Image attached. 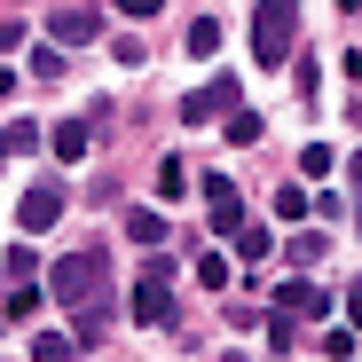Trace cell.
Returning <instances> with one entry per match:
<instances>
[{
  "label": "cell",
  "mask_w": 362,
  "mask_h": 362,
  "mask_svg": "<svg viewBox=\"0 0 362 362\" xmlns=\"http://www.w3.org/2000/svg\"><path fill=\"white\" fill-rule=\"evenodd\" d=\"M291 47H299V0H260V16H252V64L284 71Z\"/></svg>",
  "instance_id": "6da1fadb"
},
{
  "label": "cell",
  "mask_w": 362,
  "mask_h": 362,
  "mask_svg": "<svg viewBox=\"0 0 362 362\" xmlns=\"http://www.w3.org/2000/svg\"><path fill=\"white\" fill-rule=\"evenodd\" d=\"M47 299H55V308H95V299H110L103 291V260L95 252H71V260H55V276H47Z\"/></svg>",
  "instance_id": "7a4b0ae2"
},
{
  "label": "cell",
  "mask_w": 362,
  "mask_h": 362,
  "mask_svg": "<svg viewBox=\"0 0 362 362\" xmlns=\"http://www.w3.org/2000/svg\"><path fill=\"white\" fill-rule=\"evenodd\" d=\"M134 323H142V331H173V284H165V260L134 276Z\"/></svg>",
  "instance_id": "3957f363"
},
{
  "label": "cell",
  "mask_w": 362,
  "mask_h": 362,
  "mask_svg": "<svg viewBox=\"0 0 362 362\" xmlns=\"http://www.w3.org/2000/svg\"><path fill=\"white\" fill-rule=\"evenodd\" d=\"M228 110H245V87H236V79H213V87H189V95H181V118H189V127L228 118Z\"/></svg>",
  "instance_id": "277c9868"
},
{
  "label": "cell",
  "mask_w": 362,
  "mask_h": 362,
  "mask_svg": "<svg viewBox=\"0 0 362 362\" xmlns=\"http://www.w3.org/2000/svg\"><path fill=\"white\" fill-rule=\"evenodd\" d=\"M55 221H64V181H32L24 205H16V228L40 236V228H55Z\"/></svg>",
  "instance_id": "5b68a950"
},
{
  "label": "cell",
  "mask_w": 362,
  "mask_h": 362,
  "mask_svg": "<svg viewBox=\"0 0 362 362\" xmlns=\"http://www.w3.org/2000/svg\"><path fill=\"white\" fill-rule=\"evenodd\" d=\"M276 315H291V323H323V315H331V291L299 276V284H284V291H276Z\"/></svg>",
  "instance_id": "8992f818"
},
{
  "label": "cell",
  "mask_w": 362,
  "mask_h": 362,
  "mask_svg": "<svg viewBox=\"0 0 362 362\" xmlns=\"http://www.w3.org/2000/svg\"><path fill=\"white\" fill-rule=\"evenodd\" d=\"M47 150H55V165H79V158L95 150V118H64V127H47Z\"/></svg>",
  "instance_id": "52a82bcc"
},
{
  "label": "cell",
  "mask_w": 362,
  "mask_h": 362,
  "mask_svg": "<svg viewBox=\"0 0 362 362\" xmlns=\"http://www.w3.org/2000/svg\"><path fill=\"white\" fill-rule=\"evenodd\" d=\"M95 32H103L95 8H55V16H47V40H55V47H87Z\"/></svg>",
  "instance_id": "ba28073f"
},
{
  "label": "cell",
  "mask_w": 362,
  "mask_h": 362,
  "mask_svg": "<svg viewBox=\"0 0 362 362\" xmlns=\"http://www.w3.org/2000/svg\"><path fill=\"white\" fill-rule=\"evenodd\" d=\"M205 205H213V228H221V236H236V228H245V197H236L221 173H205Z\"/></svg>",
  "instance_id": "9c48e42d"
},
{
  "label": "cell",
  "mask_w": 362,
  "mask_h": 362,
  "mask_svg": "<svg viewBox=\"0 0 362 362\" xmlns=\"http://www.w3.org/2000/svg\"><path fill=\"white\" fill-rule=\"evenodd\" d=\"M103 331H110V299H95V308H79V323H71L79 354H87V346H103Z\"/></svg>",
  "instance_id": "30bf717a"
},
{
  "label": "cell",
  "mask_w": 362,
  "mask_h": 362,
  "mask_svg": "<svg viewBox=\"0 0 362 362\" xmlns=\"http://www.w3.org/2000/svg\"><path fill=\"white\" fill-rule=\"evenodd\" d=\"M71 354H79L71 331H40V339H32V362H71Z\"/></svg>",
  "instance_id": "8fae6325"
},
{
  "label": "cell",
  "mask_w": 362,
  "mask_h": 362,
  "mask_svg": "<svg viewBox=\"0 0 362 362\" xmlns=\"http://www.w3.org/2000/svg\"><path fill=\"white\" fill-rule=\"evenodd\" d=\"M276 252V236L260 228V221H245V228H236V260H268Z\"/></svg>",
  "instance_id": "7c38bea8"
},
{
  "label": "cell",
  "mask_w": 362,
  "mask_h": 362,
  "mask_svg": "<svg viewBox=\"0 0 362 362\" xmlns=\"http://www.w3.org/2000/svg\"><path fill=\"white\" fill-rule=\"evenodd\" d=\"M32 79H40V87L64 79V47H55V40H40V47H32Z\"/></svg>",
  "instance_id": "4fadbf2b"
},
{
  "label": "cell",
  "mask_w": 362,
  "mask_h": 362,
  "mask_svg": "<svg viewBox=\"0 0 362 362\" xmlns=\"http://www.w3.org/2000/svg\"><path fill=\"white\" fill-rule=\"evenodd\" d=\"M308 213H315V197L299 189V181H284V189H276V221H308Z\"/></svg>",
  "instance_id": "5bb4252c"
},
{
  "label": "cell",
  "mask_w": 362,
  "mask_h": 362,
  "mask_svg": "<svg viewBox=\"0 0 362 362\" xmlns=\"http://www.w3.org/2000/svg\"><path fill=\"white\" fill-rule=\"evenodd\" d=\"M127 236H134V245H158V236H165V213L134 205V213H127Z\"/></svg>",
  "instance_id": "9a60e30c"
},
{
  "label": "cell",
  "mask_w": 362,
  "mask_h": 362,
  "mask_svg": "<svg viewBox=\"0 0 362 362\" xmlns=\"http://www.w3.org/2000/svg\"><path fill=\"white\" fill-rule=\"evenodd\" d=\"M181 40H189V55H213V47H221V16H197Z\"/></svg>",
  "instance_id": "2e32d148"
},
{
  "label": "cell",
  "mask_w": 362,
  "mask_h": 362,
  "mask_svg": "<svg viewBox=\"0 0 362 362\" xmlns=\"http://www.w3.org/2000/svg\"><path fill=\"white\" fill-rule=\"evenodd\" d=\"M0 315H8V323H24V315H40V291H32V284H16V291H8V308H0Z\"/></svg>",
  "instance_id": "e0dca14e"
},
{
  "label": "cell",
  "mask_w": 362,
  "mask_h": 362,
  "mask_svg": "<svg viewBox=\"0 0 362 362\" xmlns=\"http://www.w3.org/2000/svg\"><path fill=\"white\" fill-rule=\"evenodd\" d=\"M228 142H236V150L260 142V118H252V110H228Z\"/></svg>",
  "instance_id": "ac0fdd59"
},
{
  "label": "cell",
  "mask_w": 362,
  "mask_h": 362,
  "mask_svg": "<svg viewBox=\"0 0 362 362\" xmlns=\"http://www.w3.org/2000/svg\"><path fill=\"white\" fill-rule=\"evenodd\" d=\"M158 189H165V197H181V189H189V165L165 158V165H158Z\"/></svg>",
  "instance_id": "d6986e66"
},
{
  "label": "cell",
  "mask_w": 362,
  "mask_h": 362,
  "mask_svg": "<svg viewBox=\"0 0 362 362\" xmlns=\"http://www.w3.org/2000/svg\"><path fill=\"white\" fill-rule=\"evenodd\" d=\"M354 339H362V331H323V354H331V362H354Z\"/></svg>",
  "instance_id": "ffe728a7"
},
{
  "label": "cell",
  "mask_w": 362,
  "mask_h": 362,
  "mask_svg": "<svg viewBox=\"0 0 362 362\" xmlns=\"http://www.w3.org/2000/svg\"><path fill=\"white\" fill-rule=\"evenodd\" d=\"M8 47H24V24H16V16H0V55H8Z\"/></svg>",
  "instance_id": "44dd1931"
},
{
  "label": "cell",
  "mask_w": 362,
  "mask_h": 362,
  "mask_svg": "<svg viewBox=\"0 0 362 362\" xmlns=\"http://www.w3.org/2000/svg\"><path fill=\"white\" fill-rule=\"evenodd\" d=\"M165 0H118V16H158Z\"/></svg>",
  "instance_id": "7402d4cb"
},
{
  "label": "cell",
  "mask_w": 362,
  "mask_h": 362,
  "mask_svg": "<svg viewBox=\"0 0 362 362\" xmlns=\"http://www.w3.org/2000/svg\"><path fill=\"white\" fill-rule=\"evenodd\" d=\"M346 323H354V331H362V284H354V291H346Z\"/></svg>",
  "instance_id": "603a6c76"
},
{
  "label": "cell",
  "mask_w": 362,
  "mask_h": 362,
  "mask_svg": "<svg viewBox=\"0 0 362 362\" xmlns=\"http://www.w3.org/2000/svg\"><path fill=\"white\" fill-rule=\"evenodd\" d=\"M8 95H16V71H8V64H0V103H8Z\"/></svg>",
  "instance_id": "cb8c5ba5"
},
{
  "label": "cell",
  "mask_w": 362,
  "mask_h": 362,
  "mask_svg": "<svg viewBox=\"0 0 362 362\" xmlns=\"http://www.w3.org/2000/svg\"><path fill=\"white\" fill-rule=\"evenodd\" d=\"M354 189H362V150H354Z\"/></svg>",
  "instance_id": "d4e9b609"
},
{
  "label": "cell",
  "mask_w": 362,
  "mask_h": 362,
  "mask_svg": "<svg viewBox=\"0 0 362 362\" xmlns=\"http://www.w3.org/2000/svg\"><path fill=\"white\" fill-rule=\"evenodd\" d=\"M0 158H8V134H0Z\"/></svg>",
  "instance_id": "484cf974"
},
{
  "label": "cell",
  "mask_w": 362,
  "mask_h": 362,
  "mask_svg": "<svg viewBox=\"0 0 362 362\" xmlns=\"http://www.w3.org/2000/svg\"><path fill=\"white\" fill-rule=\"evenodd\" d=\"M354 228H362V205H354Z\"/></svg>",
  "instance_id": "4316f807"
},
{
  "label": "cell",
  "mask_w": 362,
  "mask_h": 362,
  "mask_svg": "<svg viewBox=\"0 0 362 362\" xmlns=\"http://www.w3.org/2000/svg\"><path fill=\"white\" fill-rule=\"evenodd\" d=\"M0 276H8V260H0Z\"/></svg>",
  "instance_id": "83f0119b"
},
{
  "label": "cell",
  "mask_w": 362,
  "mask_h": 362,
  "mask_svg": "<svg viewBox=\"0 0 362 362\" xmlns=\"http://www.w3.org/2000/svg\"><path fill=\"white\" fill-rule=\"evenodd\" d=\"M221 362H236V354H221Z\"/></svg>",
  "instance_id": "f1b7e54d"
}]
</instances>
